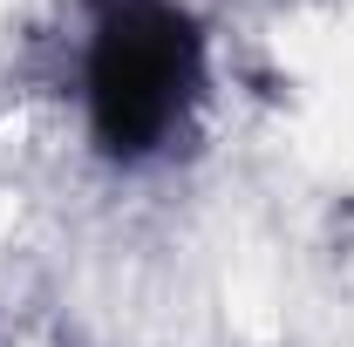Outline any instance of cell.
Segmentation results:
<instances>
[{"label": "cell", "instance_id": "obj_1", "mask_svg": "<svg viewBox=\"0 0 354 347\" xmlns=\"http://www.w3.org/2000/svg\"><path fill=\"white\" fill-rule=\"evenodd\" d=\"M82 82L102 157L143 164L177 136L205 88V35L177 0H102Z\"/></svg>", "mask_w": 354, "mask_h": 347}]
</instances>
